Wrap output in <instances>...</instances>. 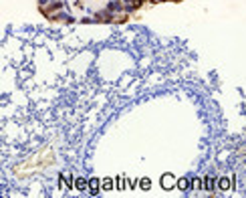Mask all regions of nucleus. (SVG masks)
Instances as JSON below:
<instances>
[{
	"instance_id": "nucleus-1",
	"label": "nucleus",
	"mask_w": 246,
	"mask_h": 198,
	"mask_svg": "<svg viewBox=\"0 0 246 198\" xmlns=\"http://www.w3.org/2000/svg\"><path fill=\"white\" fill-rule=\"evenodd\" d=\"M161 188L163 190H172L174 188V176L172 174H163L161 176Z\"/></svg>"
},
{
	"instance_id": "nucleus-2",
	"label": "nucleus",
	"mask_w": 246,
	"mask_h": 198,
	"mask_svg": "<svg viewBox=\"0 0 246 198\" xmlns=\"http://www.w3.org/2000/svg\"><path fill=\"white\" fill-rule=\"evenodd\" d=\"M89 192H91V196H97V194H99V182L97 180L89 182Z\"/></svg>"
},
{
	"instance_id": "nucleus-3",
	"label": "nucleus",
	"mask_w": 246,
	"mask_h": 198,
	"mask_svg": "<svg viewBox=\"0 0 246 198\" xmlns=\"http://www.w3.org/2000/svg\"><path fill=\"white\" fill-rule=\"evenodd\" d=\"M101 188H103V190H111V188H113V182H111V178H105V180L101 182Z\"/></svg>"
},
{
	"instance_id": "nucleus-4",
	"label": "nucleus",
	"mask_w": 246,
	"mask_h": 198,
	"mask_svg": "<svg viewBox=\"0 0 246 198\" xmlns=\"http://www.w3.org/2000/svg\"><path fill=\"white\" fill-rule=\"evenodd\" d=\"M115 188H117V190H123V188H125V180H123L121 176H117V182H115Z\"/></svg>"
},
{
	"instance_id": "nucleus-5",
	"label": "nucleus",
	"mask_w": 246,
	"mask_h": 198,
	"mask_svg": "<svg viewBox=\"0 0 246 198\" xmlns=\"http://www.w3.org/2000/svg\"><path fill=\"white\" fill-rule=\"evenodd\" d=\"M218 186H220V190H228V188H230V182L226 180V178H222V180H220V184H218Z\"/></svg>"
},
{
	"instance_id": "nucleus-6",
	"label": "nucleus",
	"mask_w": 246,
	"mask_h": 198,
	"mask_svg": "<svg viewBox=\"0 0 246 198\" xmlns=\"http://www.w3.org/2000/svg\"><path fill=\"white\" fill-rule=\"evenodd\" d=\"M77 188H79V190H85V188H87V180L79 178V180H77Z\"/></svg>"
},
{
	"instance_id": "nucleus-7",
	"label": "nucleus",
	"mask_w": 246,
	"mask_h": 198,
	"mask_svg": "<svg viewBox=\"0 0 246 198\" xmlns=\"http://www.w3.org/2000/svg\"><path fill=\"white\" fill-rule=\"evenodd\" d=\"M149 186H151V182L147 180V178H143V180H141V188H143V190H149Z\"/></svg>"
},
{
	"instance_id": "nucleus-8",
	"label": "nucleus",
	"mask_w": 246,
	"mask_h": 198,
	"mask_svg": "<svg viewBox=\"0 0 246 198\" xmlns=\"http://www.w3.org/2000/svg\"><path fill=\"white\" fill-rule=\"evenodd\" d=\"M177 186H180V190H188L190 182H188V180H180V184H177Z\"/></svg>"
}]
</instances>
